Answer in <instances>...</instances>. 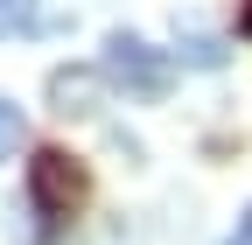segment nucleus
Here are the masks:
<instances>
[{
  "label": "nucleus",
  "mask_w": 252,
  "mask_h": 245,
  "mask_svg": "<svg viewBox=\"0 0 252 245\" xmlns=\"http://www.w3.org/2000/svg\"><path fill=\"white\" fill-rule=\"evenodd\" d=\"M238 28H245V35H252V0H245V21H238Z\"/></svg>",
  "instance_id": "nucleus-7"
},
{
  "label": "nucleus",
  "mask_w": 252,
  "mask_h": 245,
  "mask_svg": "<svg viewBox=\"0 0 252 245\" xmlns=\"http://www.w3.org/2000/svg\"><path fill=\"white\" fill-rule=\"evenodd\" d=\"M84 196H91V175H84L77 154H63V147H35V154H28V210H35L49 231L70 224L84 210Z\"/></svg>",
  "instance_id": "nucleus-2"
},
{
  "label": "nucleus",
  "mask_w": 252,
  "mask_h": 245,
  "mask_svg": "<svg viewBox=\"0 0 252 245\" xmlns=\"http://www.w3.org/2000/svg\"><path fill=\"white\" fill-rule=\"evenodd\" d=\"M35 21H42L35 0H0V42H7V35H28Z\"/></svg>",
  "instance_id": "nucleus-4"
},
{
  "label": "nucleus",
  "mask_w": 252,
  "mask_h": 245,
  "mask_svg": "<svg viewBox=\"0 0 252 245\" xmlns=\"http://www.w3.org/2000/svg\"><path fill=\"white\" fill-rule=\"evenodd\" d=\"M224 245H252V210H245V217H238V231H231Z\"/></svg>",
  "instance_id": "nucleus-6"
},
{
  "label": "nucleus",
  "mask_w": 252,
  "mask_h": 245,
  "mask_svg": "<svg viewBox=\"0 0 252 245\" xmlns=\"http://www.w3.org/2000/svg\"><path fill=\"white\" fill-rule=\"evenodd\" d=\"M98 84H105V70H56V77H49V105H56L63 119H70V112H91Z\"/></svg>",
  "instance_id": "nucleus-3"
},
{
  "label": "nucleus",
  "mask_w": 252,
  "mask_h": 245,
  "mask_svg": "<svg viewBox=\"0 0 252 245\" xmlns=\"http://www.w3.org/2000/svg\"><path fill=\"white\" fill-rule=\"evenodd\" d=\"M98 70H105L112 91H126V98H140V105H154V98H168V91H175V56L154 49V42H140L133 28H112V35H105Z\"/></svg>",
  "instance_id": "nucleus-1"
},
{
  "label": "nucleus",
  "mask_w": 252,
  "mask_h": 245,
  "mask_svg": "<svg viewBox=\"0 0 252 245\" xmlns=\"http://www.w3.org/2000/svg\"><path fill=\"white\" fill-rule=\"evenodd\" d=\"M21 133H28V119H21V105H14V98H0V161H14V147H21Z\"/></svg>",
  "instance_id": "nucleus-5"
}]
</instances>
